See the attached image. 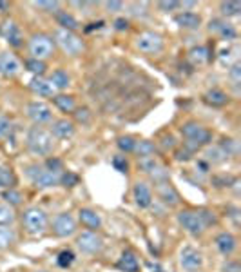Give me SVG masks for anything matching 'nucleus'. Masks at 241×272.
<instances>
[{
	"label": "nucleus",
	"mask_w": 241,
	"mask_h": 272,
	"mask_svg": "<svg viewBox=\"0 0 241 272\" xmlns=\"http://www.w3.org/2000/svg\"><path fill=\"white\" fill-rule=\"evenodd\" d=\"M181 134L185 138V149H189L190 152L200 149L203 146H209L212 140V133L207 127H203L198 122H187L181 126Z\"/></svg>",
	"instance_id": "f257e3e1"
},
{
	"label": "nucleus",
	"mask_w": 241,
	"mask_h": 272,
	"mask_svg": "<svg viewBox=\"0 0 241 272\" xmlns=\"http://www.w3.org/2000/svg\"><path fill=\"white\" fill-rule=\"evenodd\" d=\"M27 149L37 156H47L53 151V134L44 127H31L27 133Z\"/></svg>",
	"instance_id": "f03ea898"
},
{
	"label": "nucleus",
	"mask_w": 241,
	"mask_h": 272,
	"mask_svg": "<svg viewBox=\"0 0 241 272\" xmlns=\"http://www.w3.org/2000/svg\"><path fill=\"white\" fill-rule=\"evenodd\" d=\"M27 176L37 187L47 189V187H55V185L60 184L62 172L49 171L47 167H42V165H29L27 167Z\"/></svg>",
	"instance_id": "7ed1b4c3"
},
{
	"label": "nucleus",
	"mask_w": 241,
	"mask_h": 272,
	"mask_svg": "<svg viewBox=\"0 0 241 272\" xmlns=\"http://www.w3.org/2000/svg\"><path fill=\"white\" fill-rule=\"evenodd\" d=\"M22 223H24V229L29 234H42L45 229H47L49 220H47V214L42 209L29 207L22 214Z\"/></svg>",
	"instance_id": "20e7f679"
},
{
	"label": "nucleus",
	"mask_w": 241,
	"mask_h": 272,
	"mask_svg": "<svg viewBox=\"0 0 241 272\" xmlns=\"http://www.w3.org/2000/svg\"><path fill=\"white\" fill-rule=\"evenodd\" d=\"M55 51V40L49 37V35H44V33H37L33 35L31 40H29V53L33 55V58L37 60H44V58H49Z\"/></svg>",
	"instance_id": "39448f33"
},
{
	"label": "nucleus",
	"mask_w": 241,
	"mask_h": 272,
	"mask_svg": "<svg viewBox=\"0 0 241 272\" xmlns=\"http://www.w3.org/2000/svg\"><path fill=\"white\" fill-rule=\"evenodd\" d=\"M55 38H57L58 45H60L67 55H71V57H78V55H82V51L85 49L82 38L78 37V35H75L73 31L58 29Z\"/></svg>",
	"instance_id": "423d86ee"
},
{
	"label": "nucleus",
	"mask_w": 241,
	"mask_h": 272,
	"mask_svg": "<svg viewBox=\"0 0 241 272\" xmlns=\"http://www.w3.org/2000/svg\"><path fill=\"white\" fill-rule=\"evenodd\" d=\"M178 222H180V225H181L187 232H190V234H194V236H200L203 230L207 229L203 225L201 216H200L198 210H180V212H178Z\"/></svg>",
	"instance_id": "0eeeda50"
},
{
	"label": "nucleus",
	"mask_w": 241,
	"mask_h": 272,
	"mask_svg": "<svg viewBox=\"0 0 241 272\" xmlns=\"http://www.w3.org/2000/svg\"><path fill=\"white\" fill-rule=\"evenodd\" d=\"M136 47H138L141 53H147V55H154V53H160L163 49V38L158 33L145 31L138 35L136 38Z\"/></svg>",
	"instance_id": "6e6552de"
},
{
	"label": "nucleus",
	"mask_w": 241,
	"mask_h": 272,
	"mask_svg": "<svg viewBox=\"0 0 241 272\" xmlns=\"http://www.w3.org/2000/svg\"><path fill=\"white\" fill-rule=\"evenodd\" d=\"M76 245L85 254H98L103 249V238L93 230H83L82 234L76 238Z\"/></svg>",
	"instance_id": "1a4fd4ad"
},
{
	"label": "nucleus",
	"mask_w": 241,
	"mask_h": 272,
	"mask_svg": "<svg viewBox=\"0 0 241 272\" xmlns=\"http://www.w3.org/2000/svg\"><path fill=\"white\" fill-rule=\"evenodd\" d=\"M27 114H29V118H31L37 126L47 124V122L53 120V111H51V107L45 102H40V100H35L27 105Z\"/></svg>",
	"instance_id": "9d476101"
},
{
	"label": "nucleus",
	"mask_w": 241,
	"mask_h": 272,
	"mask_svg": "<svg viewBox=\"0 0 241 272\" xmlns=\"http://www.w3.org/2000/svg\"><path fill=\"white\" fill-rule=\"evenodd\" d=\"M53 232L58 236V238H67V236H73L76 232V222L75 218L67 212H62L55 218L53 222Z\"/></svg>",
	"instance_id": "9b49d317"
},
{
	"label": "nucleus",
	"mask_w": 241,
	"mask_h": 272,
	"mask_svg": "<svg viewBox=\"0 0 241 272\" xmlns=\"http://www.w3.org/2000/svg\"><path fill=\"white\" fill-rule=\"evenodd\" d=\"M180 265L183 267L185 271L196 272L198 269H201V265H203L201 252H198L196 249H192V247H185L183 251L180 252Z\"/></svg>",
	"instance_id": "f8f14e48"
},
{
	"label": "nucleus",
	"mask_w": 241,
	"mask_h": 272,
	"mask_svg": "<svg viewBox=\"0 0 241 272\" xmlns=\"http://www.w3.org/2000/svg\"><path fill=\"white\" fill-rule=\"evenodd\" d=\"M22 71V63L13 53H0V75L17 76Z\"/></svg>",
	"instance_id": "ddd939ff"
},
{
	"label": "nucleus",
	"mask_w": 241,
	"mask_h": 272,
	"mask_svg": "<svg viewBox=\"0 0 241 272\" xmlns=\"http://www.w3.org/2000/svg\"><path fill=\"white\" fill-rule=\"evenodd\" d=\"M156 192H158L160 200H161L165 205H169V207H174V205L180 203V196H178L176 189L169 184V180L158 182V184H156Z\"/></svg>",
	"instance_id": "4468645a"
},
{
	"label": "nucleus",
	"mask_w": 241,
	"mask_h": 272,
	"mask_svg": "<svg viewBox=\"0 0 241 272\" xmlns=\"http://www.w3.org/2000/svg\"><path fill=\"white\" fill-rule=\"evenodd\" d=\"M133 196H134V203L138 205L140 209H147V207H151L152 192H151V187H149L145 182H138V184L134 185Z\"/></svg>",
	"instance_id": "2eb2a0df"
},
{
	"label": "nucleus",
	"mask_w": 241,
	"mask_h": 272,
	"mask_svg": "<svg viewBox=\"0 0 241 272\" xmlns=\"http://www.w3.org/2000/svg\"><path fill=\"white\" fill-rule=\"evenodd\" d=\"M214 243H216V249L223 256H230L236 251V247H238V241H236L234 234H230V232H220V234L216 236Z\"/></svg>",
	"instance_id": "dca6fc26"
},
{
	"label": "nucleus",
	"mask_w": 241,
	"mask_h": 272,
	"mask_svg": "<svg viewBox=\"0 0 241 272\" xmlns=\"http://www.w3.org/2000/svg\"><path fill=\"white\" fill-rule=\"evenodd\" d=\"M51 134L60 140H67L75 134V126H73V122H69V120H57V122H53Z\"/></svg>",
	"instance_id": "f3484780"
},
{
	"label": "nucleus",
	"mask_w": 241,
	"mask_h": 272,
	"mask_svg": "<svg viewBox=\"0 0 241 272\" xmlns=\"http://www.w3.org/2000/svg\"><path fill=\"white\" fill-rule=\"evenodd\" d=\"M2 35L6 37V40L15 47H20L22 45V33H20V27L15 22H6L2 25Z\"/></svg>",
	"instance_id": "a211bd4d"
},
{
	"label": "nucleus",
	"mask_w": 241,
	"mask_h": 272,
	"mask_svg": "<svg viewBox=\"0 0 241 272\" xmlns=\"http://www.w3.org/2000/svg\"><path fill=\"white\" fill-rule=\"evenodd\" d=\"M176 20V24L180 27H183V29H198L200 24H201V19H200V15L196 13H190V11H185V13H180L174 17Z\"/></svg>",
	"instance_id": "6ab92c4d"
},
{
	"label": "nucleus",
	"mask_w": 241,
	"mask_h": 272,
	"mask_svg": "<svg viewBox=\"0 0 241 272\" xmlns=\"http://www.w3.org/2000/svg\"><path fill=\"white\" fill-rule=\"evenodd\" d=\"M29 87H31L33 93H37L38 96H53L55 93V87L51 85V82L40 78V76H35L31 82H29Z\"/></svg>",
	"instance_id": "aec40b11"
},
{
	"label": "nucleus",
	"mask_w": 241,
	"mask_h": 272,
	"mask_svg": "<svg viewBox=\"0 0 241 272\" xmlns=\"http://www.w3.org/2000/svg\"><path fill=\"white\" fill-rule=\"evenodd\" d=\"M209 29L210 31H214V33H220L225 40H232V38H236L234 25L227 24V22H221V20H210Z\"/></svg>",
	"instance_id": "412c9836"
},
{
	"label": "nucleus",
	"mask_w": 241,
	"mask_h": 272,
	"mask_svg": "<svg viewBox=\"0 0 241 272\" xmlns=\"http://www.w3.org/2000/svg\"><path fill=\"white\" fill-rule=\"evenodd\" d=\"M118 269L123 271V272H138L140 263H138V260H136V256H134L133 252L125 251V252L120 256V260H118Z\"/></svg>",
	"instance_id": "4be33fe9"
},
{
	"label": "nucleus",
	"mask_w": 241,
	"mask_h": 272,
	"mask_svg": "<svg viewBox=\"0 0 241 272\" xmlns=\"http://www.w3.org/2000/svg\"><path fill=\"white\" fill-rule=\"evenodd\" d=\"M80 222L85 225L87 229H100L101 218L100 214L93 209H82L80 210Z\"/></svg>",
	"instance_id": "5701e85b"
},
{
	"label": "nucleus",
	"mask_w": 241,
	"mask_h": 272,
	"mask_svg": "<svg viewBox=\"0 0 241 272\" xmlns=\"http://www.w3.org/2000/svg\"><path fill=\"white\" fill-rule=\"evenodd\" d=\"M203 100L210 104V105H214V107H221V105H225L228 102V96L223 93L221 89H210V91L205 93Z\"/></svg>",
	"instance_id": "b1692460"
},
{
	"label": "nucleus",
	"mask_w": 241,
	"mask_h": 272,
	"mask_svg": "<svg viewBox=\"0 0 241 272\" xmlns=\"http://www.w3.org/2000/svg\"><path fill=\"white\" fill-rule=\"evenodd\" d=\"M15 241H17V232L9 225H0V251L13 247Z\"/></svg>",
	"instance_id": "393cba45"
},
{
	"label": "nucleus",
	"mask_w": 241,
	"mask_h": 272,
	"mask_svg": "<svg viewBox=\"0 0 241 272\" xmlns=\"http://www.w3.org/2000/svg\"><path fill=\"white\" fill-rule=\"evenodd\" d=\"M189 58L192 63H196V65H201V63H207L209 62V49L205 47V45H198V47H192L189 53Z\"/></svg>",
	"instance_id": "a878e982"
},
{
	"label": "nucleus",
	"mask_w": 241,
	"mask_h": 272,
	"mask_svg": "<svg viewBox=\"0 0 241 272\" xmlns=\"http://www.w3.org/2000/svg\"><path fill=\"white\" fill-rule=\"evenodd\" d=\"M49 82H51V85H53L55 89H65L67 85H69L71 78L63 69H57V71H53V75H51Z\"/></svg>",
	"instance_id": "bb28decb"
},
{
	"label": "nucleus",
	"mask_w": 241,
	"mask_h": 272,
	"mask_svg": "<svg viewBox=\"0 0 241 272\" xmlns=\"http://www.w3.org/2000/svg\"><path fill=\"white\" fill-rule=\"evenodd\" d=\"M57 22L62 25V29H67V31H75L78 27V22L73 15H69L67 11H58L57 13Z\"/></svg>",
	"instance_id": "cd10ccee"
},
{
	"label": "nucleus",
	"mask_w": 241,
	"mask_h": 272,
	"mask_svg": "<svg viewBox=\"0 0 241 272\" xmlns=\"http://www.w3.org/2000/svg\"><path fill=\"white\" fill-rule=\"evenodd\" d=\"M220 11H221L223 17H238L241 13V2H238V0L221 2L220 4Z\"/></svg>",
	"instance_id": "c85d7f7f"
},
{
	"label": "nucleus",
	"mask_w": 241,
	"mask_h": 272,
	"mask_svg": "<svg viewBox=\"0 0 241 272\" xmlns=\"http://www.w3.org/2000/svg\"><path fill=\"white\" fill-rule=\"evenodd\" d=\"M15 174L9 167H4V165H0V189H13V185H15Z\"/></svg>",
	"instance_id": "c756f323"
},
{
	"label": "nucleus",
	"mask_w": 241,
	"mask_h": 272,
	"mask_svg": "<svg viewBox=\"0 0 241 272\" xmlns=\"http://www.w3.org/2000/svg\"><path fill=\"white\" fill-rule=\"evenodd\" d=\"M55 105L63 113H71V111H75V98L69 95H57L55 96Z\"/></svg>",
	"instance_id": "7c9ffc66"
},
{
	"label": "nucleus",
	"mask_w": 241,
	"mask_h": 272,
	"mask_svg": "<svg viewBox=\"0 0 241 272\" xmlns=\"http://www.w3.org/2000/svg\"><path fill=\"white\" fill-rule=\"evenodd\" d=\"M156 151V147L152 142L149 140H141V142H136V147H134V152L138 154V158H147V156H152Z\"/></svg>",
	"instance_id": "2f4dec72"
},
{
	"label": "nucleus",
	"mask_w": 241,
	"mask_h": 272,
	"mask_svg": "<svg viewBox=\"0 0 241 272\" xmlns=\"http://www.w3.org/2000/svg\"><path fill=\"white\" fill-rule=\"evenodd\" d=\"M205 156H207V160H209V162H212V164H221L223 160H227V158H228L227 154H225V151H223V149H221L220 146L210 147L209 151L205 152Z\"/></svg>",
	"instance_id": "473e14b6"
},
{
	"label": "nucleus",
	"mask_w": 241,
	"mask_h": 272,
	"mask_svg": "<svg viewBox=\"0 0 241 272\" xmlns=\"http://www.w3.org/2000/svg\"><path fill=\"white\" fill-rule=\"evenodd\" d=\"M13 220H15V212H13L11 205L0 203V225H9Z\"/></svg>",
	"instance_id": "72a5a7b5"
},
{
	"label": "nucleus",
	"mask_w": 241,
	"mask_h": 272,
	"mask_svg": "<svg viewBox=\"0 0 241 272\" xmlns=\"http://www.w3.org/2000/svg\"><path fill=\"white\" fill-rule=\"evenodd\" d=\"M25 67L27 69L31 71L33 75H37V76H40L42 73L45 71V63H44V60H37V58H29L27 62H25Z\"/></svg>",
	"instance_id": "f704fd0d"
},
{
	"label": "nucleus",
	"mask_w": 241,
	"mask_h": 272,
	"mask_svg": "<svg viewBox=\"0 0 241 272\" xmlns=\"http://www.w3.org/2000/svg\"><path fill=\"white\" fill-rule=\"evenodd\" d=\"M73 261H75V252H73V251H62V252L58 254V258H57L58 267H62V269H67V267H71V265H73Z\"/></svg>",
	"instance_id": "c9c22d12"
},
{
	"label": "nucleus",
	"mask_w": 241,
	"mask_h": 272,
	"mask_svg": "<svg viewBox=\"0 0 241 272\" xmlns=\"http://www.w3.org/2000/svg\"><path fill=\"white\" fill-rule=\"evenodd\" d=\"M220 147L225 151L227 156H234V154H238V142L232 140V138H223L221 144H220Z\"/></svg>",
	"instance_id": "e433bc0d"
},
{
	"label": "nucleus",
	"mask_w": 241,
	"mask_h": 272,
	"mask_svg": "<svg viewBox=\"0 0 241 272\" xmlns=\"http://www.w3.org/2000/svg\"><path fill=\"white\" fill-rule=\"evenodd\" d=\"M118 147H120V151H123V152H134L136 140H134L133 136H120V138H118Z\"/></svg>",
	"instance_id": "4c0bfd02"
},
{
	"label": "nucleus",
	"mask_w": 241,
	"mask_h": 272,
	"mask_svg": "<svg viewBox=\"0 0 241 272\" xmlns=\"http://www.w3.org/2000/svg\"><path fill=\"white\" fill-rule=\"evenodd\" d=\"M2 196H4V200L7 202V205H20V203H22V194L15 189H6Z\"/></svg>",
	"instance_id": "58836bf2"
},
{
	"label": "nucleus",
	"mask_w": 241,
	"mask_h": 272,
	"mask_svg": "<svg viewBox=\"0 0 241 272\" xmlns=\"http://www.w3.org/2000/svg\"><path fill=\"white\" fill-rule=\"evenodd\" d=\"M60 184L63 187H75L78 184V176H76L75 172H62V176H60Z\"/></svg>",
	"instance_id": "ea45409f"
},
{
	"label": "nucleus",
	"mask_w": 241,
	"mask_h": 272,
	"mask_svg": "<svg viewBox=\"0 0 241 272\" xmlns=\"http://www.w3.org/2000/svg\"><path fill=\"white\" fill-rule=\"evenodd\" d=\"M228 76H230V80H232L234 85H240V82H241V63L240 62L232 63V67L228 71Z\"/></svg>",
	"instance_id": "a19ab883"
},
{
	"label": "nucleus",
	"mask_w": 241,
	"mask_h": 272,
	"mask_svg": "<svg viewBox=\"0 0 241 272\" xmlns=\"http://www.w3.org/2000/svg\"><path fill=\"white\" fill-rule=\"evenodd\" d=\"M180 6H181V2H178V0H161V2H158V7L165 13L174 11Z\"/></svg>",
	"instance_id": "79ce46f5"
},
{
	"label": "nucleus",
	"mask_w": 241,
	"mask_h": 272,
	"mask_svg": "<svg viewBox=\"0 0 241 272\" xmlns=\"http://www.w3.org/2000/svg\"><path fill=\"white\" fill-rule=\"evenodd\" d=\"M35 7L38 9H44V11H57L58 13V7H60V2H44V0H40V2H33Z\"/></svg>",
	"instance_id": "37998d69"
},
{
	"label": "nucleus",
	"mask_w": 241,
	"mask_h": 272,
	"mask_svg": "<svg viewBox=\"0 0 241 272\" xmlns=\"http://www.w3.org/2000/svg\"><path fill=\"white\" fill-rule=\"evenodd\" d=\"M198 212H200V216H201V222L205 227H210V225H214L216 223L214 212H210V210H207V209H201V210H198Z\"/></svg>",
	"instance_id": "c03bdc74"
},
{
	"label": "nucleus",
	"mask_w": 241,
	"mask_h": 272,
	"mask_svg": "<svg viewBox=\"0 0 241 272\" xmlns=\"http://www.w3.org/2000/svg\"><path fill=\"white\" fill-rule=\"evenodd\" d=\"M129 9H131V13H133L134 17H145L147 2H134V4H131Z\"/></svg>",
	"instance_id": "a18cd8bd"
},
{
	"label": "nucleus",
	"mask_w": 241,
	"mask_h": 272,
	"mask_svg": "<svg viewBox=\"0 0 241 272\" xmlns=\"http://www.w3.org/2000/svg\"><path fill=\"white\" fill-rule=\"evenodd\" d=\"M13 131V126L11 122L7 120V118H0V140L6 138V136H9Z\"/></svg>",
	"instance_id": "49530a36"
},
{
	"label": "nucleus",
	"mask_w": 241,
	"mask_h": 272,
	"mask_svg": "<svg viewBox=\"0 0 241 272\" xmlns=\"http://www.w3.org/2000/svg\"><path fill=\"white\" fill-rule=\"evenodd\" d=\"M113 165H114V169L120 172H127V169H129V164H127L125 156H114Z\"/></svg>",
	"instance_id": "de8ad7c7"
},
{
	"label": "nucleus",
	"mask_w": 241,
	"mask_h": 272,
	"mask_svg": "<svg viewBox=\"0 0 241 272\" xmlns=\"http://www.w3.org/2000/svg\"><path fill=\"white\" fill-rule=\"evenodd\" d=\"M236 178H230V176H218L212 180V184L216 185V187H230V184L234 182Z\"/></svg>",
	"instance_id": "09e8293b"
},
{
	"label": "nucleus",
	"mask_w": 241,
	"mask_h": 272,
	"mask_svg": "<svg viewBox=\"0 0 241 272\" xmlns=\"http://www.w3.org/2000/svg\"><path fill=\"white\" fill-rule=\"evenodd\" d=\"M75 116H76V120L82 122V124H87L89 118H91V114H89V109H85V107H83V109H76Z\"/></svg>",
	"instance_id": "8fccbe9b"
},
{
	"label": "nucleus",
	"mask_w": 241,
	"mask_h": 272,
	"mask_svg": "<svg viewBox=\"0 0 241 272\" xmlns=\"http://www.w3.org/2000/svg\"><path fill=\"white\" fill-rule=\"evenodd\" d=\"M45 167H47L49 171L60 172V171H62V162H60V160H57V158H49L47 162H45Z\"/></svg>",
	"instance_id": "3c124183"
},
{
	"label": "nucleus",
	"mask_w": 241,
	"mask_h": 272,
	"mask_svg": "<svg viewBox=\"0 0 241 272\" xmlns=\"http://www.w3.org/2000/svg\"><path fill=\"white\" fill-rule=\"evenodd\" d=\"M114 27L118 29V31H125L127 27H129V22L125 19H116L114 20Z\"/></svg>",
	"instance_id": "603ef678"
},
{
	"label": "nucleus",
	"mask_w": 241,
	"mask_h": 272,
	"mask_svg": "<svg viewBox=\"0 0 241 272\" xmlns=\"http://www.w3.org/2000/svg\"><path fill=\"white\" fill-rule=\"evenodd\" d=\"M105 7L109 11H120L123 7V2H105Z\"/></svg>",
	"instance_id": "864d4df0"
},
{
	"label": "nucleus",
	"mask_w": 241,
	"mask_h": 272,
	"mask_svg": "<svg viewBox=\"0 0 241 272\" xmlns=\"http://www.w3.org/2000/svg\"><path fill=\"white\" fill-rule=\"evenodd\" d=\"M189 158H190V151H189V149H183V151H178L176 152V160H180V162H187Z\"/></svg>",
	"instance_id": "5fc2aeb1"
},
{
	"label": "nucleus",
	"mask_w": 241,
	"mask_h": 272,
	"mask_svg": "<svg viewBox=\"0 0 241 272\" xmlns=\"http://www.w3.org/2000/svg\"><path fill=\"white\" fill-rule=\"evenodd\" d=\"M223 271L225 272H240V265H238V263H227V265L223 267Z\"/></svg>",
	"instance_id": "6e6d98bb"
},
{
	"label": "nucleus",
	"mask_w": 241,
	"mask_h": 272,
	"mask_svg": "<svg viewBox=\"0 0 241 272\" xmlns=\"http://www.w3.org/2000/svg\"><path fill=\"white\" fill-rule=\"evenodd\" d=\"M230 212H232V214H230V218H232V220H234V223L236 225H238V223H240V220H238V214H240V210L236 209V207H230Z\"/></svg>",
	"instance_id": "4d7b16f0"
},
{
	"label": "nucleus",
	"mask_w": 241,
	"mask_h": 272,
	"mask_svg": "<svg viewBox=\"0 0 241 272\" xmlns=\"http://www.w3.org/2000/svg\"><path fill=\"white\" fill-rule=\"evenodd\" d=\"M174 146V140H172V136H169V138L163 140V147H172Z\"/></svg>",
	"instance_id": "13d9d810"
},
{
	"label": "nucleus",
	"mask_w": 241,
	"mask_h": 272,
	"mask_svg": "<svg viewBox=\"0 0 241 272\" xmlns=\"http://www.w3.org/2000/svg\"><path fill=\"white\" fill-rule=\"evenodd\" d=\"M40 272H47V271H40Z\"/></svg>",
	"instance_id": "bf43d9fd"
}]
</instances>
